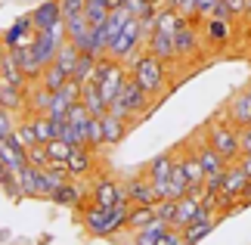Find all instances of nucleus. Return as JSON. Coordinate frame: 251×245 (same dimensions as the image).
I'll use <instances>...</instances> for the list:
<instances>
[{
    "instance_id": "2f4dec72",
    "label": "nucleus",
    "mask_w": 251,
    "mask_h": 245,
    "mask_svg": "<svg viewBox=\"0 0 251 245\" xmlns=\"http://www.w3.org/2000/svg\"><path fill=\"white\" fill-rule=\"evenodd\" d=\"M44 146H47V155H50V164H65V162H69V155H72V149H75L72 143L59 140V136H53V140L44 143Z\"/></svg>"
},
{
    "instance_id": "c9c22d12",
    "label": "nucleus",
    "mask_w": 251,
    "mask_h": 245,
    "mask_svg": "<svg viewBox=\"0 0 251 245\" xmlns=\"http://www.w3.org/2000/svg\"><path fill=\"white\" fill-rule=\"evenodd\" d=\"M127 13L130 16H140V19H146V16H152L158 9V0H127Z\"/></svg>"
},
{
    "instance_id": "6e6552de",
    "label": "nucleus",
    "mask_w": 251,
    "mask_h": 245,
    "mask_svg": "<svg viewBox=\"0 0 251 245\" xmlns=\"http://www.w3.org/2000/svg\"><path fill=\"white\" fill-rule=\"evenodd\" d=\"M72 180V174L65 164H47L41 168V186H37V199H50V195Z\"/></svg>"
},
{
    "instance_id": "4be33fe9",
    "label": "nucleus",
    "mask_w": 251,
    "mask_h": 245,
    "mask_svg": "<svg viewBox=\"0 0 251 245\" xmlns=\"http://www.w3.org/2000/svg\"><path fill=\"white\" fill-rule=\"evenodd\" d=\"M96 62H100V56H96V53H90V50H81L78 62H75V72H72V78H75L78 84L93 81V75H96Z\"/></svg>"
},
{
    "instance_id": "79ce46f5",
    "label": "nucleus",
    "mask_w": 251,
    "mask_h": 245,
    "mask_svg": "<svg viewBox=\"0 0 251 245\" xmlns=\"http://www.w3.org/2000/svg\"><path fill=\"white\" fill-rule=\"evenodd\" d=\"M224 174H226V171H217V174H208V177H205V190H208L211 195L220 192V186H224Z\"/></svg>"
},
{
    "instance_id": "c03bdc74",
    "label": "nucleus",
    "mask_w": 251,
    "mask_h": 245,
    "mask_svg": "<svg viewBox=\"0 0 251 245\" xmlns=\"http://www.w3.org/2000/svg\"><path fill=\"white\" fill-rule=\"evenodd\" d=\"M224 6L233 13V19H242L245 16V0H224Z\"/></svg>"
},
{
    "instance_id": "393cba45",
    "label": "nucleus",
    "mask_w": 251,
    "mask_h": 245,
    "mask_svg": "<svg viewBox=\"0 0 251 245\" xmlns=\"http://www.w3.org/2000/svg\"><path fill=\"white\" fill-rule=\"evenodd\" d=\"M171 227L168 220H161V218H155L149 223V227H143V230H137V236H133V245H158V236L165 233Z\"/></svg>"
},
{
    "instance_id": "9b49d317",
    "label": "nucleus",
    "mask_w": 251,
    "mask_h": 245,
    "mask_svg": "<svg viewBox=\"0 0 251 245\" xmlns=\"http://www.w3.org/2000/svg\"><path fill=\"white\" fill-rule=\"evenodd\" d=\"M146 50H149L152 56H158V59H165V62H174V59H177V47H174V31L155 28V31L146 37Z\"/></svg>"
},
{
    "instance_id": "49530a36",
    "label": "nucleus",
    "mask_w": 251,
    "mask_h": 245,
    "mask_svg": "<svg viewBox=\"0 0 251 245\" xmlns=\"http://www.w3.org/2000/svg\"><path fill=\"white\" fill-rule=\"evenodd\" d=\"M239 164H242V168H245V174L251 177V152H242V155H239Z\"/></svg>"
},
{
    "instance_id": "e433bc0d",
    "label": "nucleus",
    "mask_w": 251,
    "mask_h": 245,
    "mask_svg": "<svg viewBox=\"0 0 251 245\" xmlns=\"http://www.w3.org/2000/svg\"><path fill=\"white\" fill-rule=\"evenodd\" d=\"M65 118H69V124H72V127H84L87 121H90V118H93V112H90V109H87V106H84V103H75V106H72V109H69V115H65Z\"/></svg>"
},
{
    "instance_id": "3c124183",
    "label": "nucleus",
    "mask_w": 251,
    "mask_h": 245,
    "mask_svg": "<svg viewBox=\"0 0 251 245\" xmlns=\"http://www.w3.org/2000/svg\"><path fill=\"white\" fill-rule=\"evenodd\" d=\"M0 168H3V162H0Z\"/></svg>"
},
{
    "instance_id": "7c9ffc66",
    "label": "nucleus",
    "mask_w": 251,
    "mask_h": 245,
    "mask_svg": "<svg viewBox=\"0 0 251 245\" xmlns=\"http://www.w3.org/2000/svg\"><path fill=\"white\" fill-rule=\"evenodd\" d=\"M78 56H81V50H78V47H75L72 41H65V44L59 47V53H56V59H53V62L59 65L62 72H69V75H72V72H75V62H78Z\"/></svg>"
},
{
    "instance_id": "f8f14e48",
    "label": "nucleus",
    "mask_w": 251,
    "mask_h": 245,
    "mask_svg": "<svg viewBox=\"0 0 251 245\" xmlns=\"http://www.w3.org/2000/svg\"><path fill=\"white\" fill-rule=\"evenodd\" d=\"M127 183V199L130 205H155L158 202V195L155 190H152V180H149V174H137V177H130V180H124Z\"/></svg>"
},
{
    "instance_id": "09e8293b",
    "label": "nucleus",
    "mask_w": 251,
    "mask_h": 245,
    "mask_svg": "<svg viewBox=\"0 0 251 245\" xmlns=\"http://www.w3.org/2000/svg\"><path fill=\"white\" fill-rule=\"evenodd\" d=\"M3 56H6V47H3V37H0V65H3Z\"/></svg>"
},
{
    "instance_id": "8fccbe9b",
    "label": "nucleus",
    "mask_w": 251,
    "mask_h": 245,
    "mask_svg": "<svg viewBox=\"0 0 251 245\" xmlns=\"http://www.w3.org/2000/svg\"><path fill=\"white\" fill-rule=\"evenodd\" d=\"M245 93H248V96H251V84H248V87H245Z\"/></svg>"
},
{
    "instance_id": "a211bd4d",
    "label": "nucleus",
    "mask_w": 251,
    "mask_h": 245,
    "mask_svg": "<svg viewBox=\"0 0 251 245\" xmlns=\"http://www.w3.org/2000/svg\"><path fill=\"white\" fill-rule=\"evenodd\" d=\"M196 155H199V162H201V168H205L208 174H217V171H226V159L224 155H220L214 146H211L208 140L205 143H199V149H196Z\"/></svg>"
},
{
    "instance_id": "5701e85b",
    "label": "nucleus",
    "mask_w": 251,
    "mask_h": 245,
    "mask_svg": "<svg viewBox=\"0 0 251 245\" xmlns=\"http://www.w3.org/2000/svg\"><path fill=\"white\" fill-rule=\"evenodd\" d=\"M28 115H37V112H50V103H53V90H47V87H34V90H28Z\"/></svg>"
},
{
    "instance_id": "bb28decb",
    "label": "nucleus",
    "mask_w": 251,
    "mask_h": 245,
    "mask_svg": "<svg viewBox=\"0 0 251 245\" xmlns=\"http://www.w3.org/2000/svg\"><path fill=\"white\" fill-rule=\"evenodd\" d=\"M19 183H22V195H31V199H37V186H41V168H34V164H25V168L19 171Z\"/></svg>"
},
{
    "instance_id": "4c0bfd02",
    "label": "nucleus",
    "mask_w": 251,
    "mask_h": 245,
    "mask_svg": "<svg viewBox=\"0 0 251 245\" xmlns=\"http://www.w3.org/2000/svg\"><path fill=\"white\" fill-rule=\"evenodd\" d=\"M28 164H34V168H47L50 164V155H47V146L44 143H34V146H28Z\"/></svg>"
},
{
    "instance_id": "de8ad7c7",
    "label": "nucleus",
    "mask_w": 251,
    "mask_h": 245,
    "mask_svg": "<svg viewBox=\"0 0 251 245\" xmlns=\"http://www.w3.org/2000/svg\"><path fill=\"white\" fill-rule=\"evenodd\" d=\"M124 3H127V0H109V6H112V9H118V6H124Z\"/></svg>"
},
{
    "instance_id": "9d476101",
    "label": "nucleus",
    "mask_w": 251,
    "mask_h": 245,
    "mask_svg": "<svg viewBox=\"0 0 251 245\" xmlns=\"http://www.w3.org/2000/svg\"><path fill=\"white\" fill-rule=\"evenodd\" d=\"M224 118H229L236 127L251 124V96H248L245 90H239V93H233V96L226 100V106H224Z\"/></svg>"
},
{
    "instance_id": "aec40b11",
    "label": "nucleus",
    "mask_w": 251,
    "mask_h": 245,
    "mask_svg": "<svg viewBox=\"0 0 251 245\" xmlns=\"http://www.w3.org/2000/svg\"><path fill=\"white\" fill-rule=\"evenodd\" d=\"M50 202L65 205V208H81V205H84V190H81L75 180H69L65 186H59V190L50 195Z\"/></svg>"
},
{
    "instance_id": "423d86ee",
    "label": "nucleus",
    "mask_w": 251,
    "mask_h": 245,
    "mask_svg": "<svg viewBox=\"0 0 251 245\" xmlns=\"http://www.w3.org/2000/svg\"><path fill=\"white\" fill-rule=\"evenodd\" d=\"M90 195H93V202H96V205H105V208L130 202V199H127V183L112 180V177H102V180L90 190Z\"/></svg>"
},
{
    "instance_id": "f3484780",
    "label": "nucleus",
    "mask_w": 251,
    "mask_h": 245,
    "mask_svg": "<svg viewBox=\"0 0 251 245\" xmlns=\"http://www.w3.org/2000/svg\"><path fill=\"white\" fill-rule=\"evenodd\" d=\"M174 164H177V155H174V152H158L155 159H152V162L146 164L149 180H171Z\"/></svg>"
},
{
    "instance_id": "39448f33",
    "label": "nucleus",
    "mask_w": 251,
    "mask_h": 245,
    "mask_svg": "<svg viewBox=\"0 0 251 245\" xmlns=\"http://www.w3.org/2000/svg\"><path fill=\"white\" fill-rule=\"evenodd\" d=\"M34 34H37L34 19L31 16H22V19H16V22L9 25L0 37H3V47H6V50H19V47H31L34 44Z\"/></svg>"
},
{
    "instance_id": "58836bf2",
    "label": "nucleus",
    "mask_w": 251,
    "mask_h": 245,
    "mask_svg": "<svg viewBox=\"0 0 251 245\" xmlns=\"http://www.w3.org/2000/svg\"><path fill=\"white\" fill-rule=\"evenodd\" d=\"M168 6H174L183 19H199V0H165Z\"/></svg>"
},
{
    "instance_id": "412c9836",
    "label": "nucleus",
    "mask_w": 251,
    "mask_h": 245,
    "mask_svg": "<svg viewBox=\"0 0 251 245\" xmlns=\"http://www.w3.org/2000/svg\"><path fill=\"white\" fill-rule=\"evenodd\" d=\"M0 106L9 112H25L28 106V93L25 87H9V84H0Z\"/></svg>"
},
{
    "instance_id": "a19ab883",
    "label": "nucleus",
    "mask_w": 251,
    "mask_h": 245,
    "mask_svg": "<svg viewBox=\"0 0 251 245\" xmlns=\"http://www.w3.org/2000/svg\"><path fill=\"white\" fill-rule=\"evenodd\" d=\"M87 9V0H62V16L72 19V16H81Z\"/></svg>"
},
{
    "instance_id": "c85d7f7f",
    "label": "nucleus",
    "mask_w": 251,
    "mask_h": 245,
    "mask_svg": "<svg viewBox=\"0 0 251 245\" xmlns=\"http://www.w3.org/2000/svg\"><path fill=\"white\" fill-rule=\"evenodd\" d=\"M109 13H112L109 0H87V9H84V16L90 19V25H93V28L105 25V19H109Z\"/></svg>"
},
{
    "instance_id": "c756f323",
    "label": "nucleus",
    "mask_w": 251,
    "mask_h": 245,
    "mask_svg": "<svg viewBox=\"0 0 251 245\" xmlns=\"http://www.w3.org/2000/svg\"><path fill=\"white\" fill-rule=\"evenodd\" d=\"M69 78H72L69 72H62V68L56 65V62H50V65H47L44 72H41V84L47 87V90H59V87L69 81Z\"/></svg>"
},
{
    "instance_id": "0eeeda50",
    "label": "nucleus",
    "mask_w": 251,
    "mask_h": 245,
    "mask_svg": "<svg viewBox=\"0 0 251 245\" xmlns=\"http://www.w3.org/2000/svg\"><path fill=\"white\" fill-rule=\"evenodd\" d=\"M28 146L19 140V134L13 131L6 136V140H0V162H3V168H9V171H22L25 164H28Z\"/></svg>"
},
{
    "instance_id": "f257e3e1",
    "label": "nucleus",
    "mask_w": 251,
    "mask_h": 245,
    "mask_svg": "<svg viewBox=\"0 0 251 245\" xmlns=\"http://www.w3.org/2000/svg\"><path fill=\"white\" fill-rule=\"evenodd\" d=\"M127 218H130V202L112 205V208L93 202L90 208L84 211V227H87L90 236H115V233H121L127 227Z\"/></svg>"
},
{
    "instance_id": "72a5a7b5",
    "label": "nucleus",
    "mask_w": 251,
    "mask_h": 245,
    "mask_svg": "<svg viewBox=\"0 0 251 245\" xmlns=\"http://www.w3.org/2000/svg\"><path fill=\"white\" fill-rule=\"evenodd\" d=\"M214 227H217V220H192L189 227L183 230V236H186V242H189V245H196L199 239H205Z\"/></svg>"
},
{
    "instance_id": "ddd939ff",
    "label": "nucleus",
    "mask_w": 251,
    "mask_h": 245,
    "mask_svg": "<svg viewBox=\"0 0 251 245\" xmlns=\"http://www.w3.org/2000/svg\"><path fill=\"white\" fill-rule=\"evenodd\" d=\"M93 152H96V149H90V146H75V149H72L69 162H65V168H69L72 180L87 177V174L93 171Z\"/></svg>"
},
{
    "instance_id": "a18cd8bd",
    "label": "nucleus",
    "mask_w": 251,
    "mask_h": 245,
    "mask_svg": "<svg viewBox=\"0 0 251 245\" xmlns=\"http://www.w3.org/2000/svg\"><path fill=\"white\" fill-rule=\"evenodd\" d=\"M239 136H242V152H251V124L239 127Z\"/></svg>"
},
{
    "instance_id": "7ed1b4c3",
    "label": "nucleus",
    "mask_w": 251,
    "mask_h": 245,
    "mask_svg": "<svg viewBox=\"0 0 251 245\" xmlns=\"http://www.w3.org/2000/svg\"><path fill=\"white\" fill-rule=\"evenodd\" d=\"M127 68H130L133 81H140L152 96H161V90H165V59H158V56H152L146 50V53H140Z\"/></svg>"
},
{
    "instance_id": "f704fd0d",
    "label": "nucleus",
    "mask_w": 251,
    "mask_h": 245,
    "mask_svg": "<svg viewBox=\"0 0 251 245\" xmlns=\"http://www.w3.org/2000/svg\"><path fill=\"white\" fill-rule=\"evenodd\" d=\"M16 134H19V140H22L25 146L41 143V140H37V131H34V118H31V115H25V118L16 124Z\"/></svg>"
},
{
    "instance_id": "dca6fc26",
    "label": "nucleus",
    "mask_w": 251,
    "mask_h": 245,
    "mask_svg": "<svg viewBox=\"0 0 251 245\" xmlns=\"http://www.w3.org/2000/svg\"><path fill=\"white\" fill-rule=\"evenodd\" d=\"M28 75L22 72V65L16 59V50H6L3 56V65H0V84H9V87H25Z\"/></svg>"
},
{
    "instance_id": "4468645a",
    "label": "nucleus",
    "mask_w": 251,
    "mask_h": 245,
    "mask_svg": "<svg viewBox=\"0 0 251 245\" xmlns=\"http://www.w3.org/2000/svg\"><path fill=\"white\" fill-rule=\"evenodd\" d=\"M102 118V134H105V146H118L124 136H127V131H130V124L133 121H127V118H118V115H112V112H105V115H100Z\"/></svg>"
},
{
    "instance_id": "a878e982",
    "label": "nucleus",
    "mask_w": 251,
    "mask_h": 245,
    "mask_svg": "<svg viewBox=\"0 0 251 245\" xmlns=\"http://www.w3.org/2000/svg\"><path fill=\"white\" fill-rule=\"evenodd\" d=\"M16 59H19V65H22V72L28 78H41L44 65H41V59H37L34 47H19V50H16Z\"/></svg>"
},
{
    "instance_id": "37998d69",
    "label": "nucleus",
    "mask_w": 251,
    "mask_h": 245,
    "mask_svg": "<svg viewBox=\"0 0 251 245\" xmlns=\"http://www.w3.org/2000/svg\"><path fill=\"white\" fill-rule=\"evenodd\" d=\"M217 6H220V0H199V19H211Z\"/></svg>"
},
{
    "instance_id": "b1692460",
    "label": "nucleus",
    "mask_w": 251,
    "mask_h": 245,
    "mask_svg": "<svg viewBox=\"0 0 251 245\" xmlns=\"http://www.w3.org/2000/svg\"><path fill=\"white\" fill-rule=\"evenodd\" d=\"M158 214H155V205H130V218H127V227L137 233L143 227H149L152 220H155Z\"/></svg>"
},
{
    "instance_id": "6ab92c4d",
    "label": "nucleus",
    "mask_w": 251,
    "mask_h": 245,
    "mask_svg": "<svg viewBox=\"0 0 251 245\" xmlns=\"http://www.w3.org/2000/svg\"><path fill=\"white\" fill-rule=\"evenodd\" d=\"M81 103L93 115H105V112H109V103H105V96H102V90H100V84H96V81H87L81 87Z\"/></svg>"
},
{
    "instance_id": "473e14b6",
    "label": "nucleus",
    "mask_w": 251,
    "mask_h": 245,
    "mask_svg": "<svg viewBox=\"0 0 251 245\" xmlns=\"http://www.w3.org/2000/svg\"><path fill=\"white\" fill-rule=\"evenodd\" d=\"M205 34H208V41L224 44L226 37H229V19H217V16L205 19Z\"/></svg>"
},
{
    "instance_id": "f03ea898",
    "label": "nucleus",
    "mask_w": 251,
    "mask_h": 245,
    "mask_svg": "<svg viewBox=\"0 0 251 245\" xmlns=\"http://www.w3.org/2000/svg\"><path fill=\"white\" fill-rule=\"evenodd\" d=\"M205 131H208V143L214 146V149L224 155L229 164L239 162V155H242V136H239V127L233 121H229V118L211 121Z\"/></svg>"
},
{
    "instance_id": "20e7f679",
    "label": "nucleus",
    "mask_w": 251,
    "mask_h": 245,
    "mask_svg": "<svg viewBox=\"0 0 251 245\" xmlns=\"http://www.w3.org/2000/svg\"><path fill=\"white\" fill-rule=\"evenodd\" d=\"M121 100L130 112V121H140V115H149L152 106H155L152 103V93L140 81H133V78H127V84H124V90H121Z\"/></svg>"
},
{
    "instance_id": "ea45409f",
    "label": "nucleus",
    "mask_w": 251,
    "mask_h": 245,
    "mask_svg": "<svg viewBox=\"0 0 251 245\" xmlns=\"http://www.w3.org/2000/svg\"><path fill=\"white\" fill-rule=\"evenodd\" d=\"M13 115H16V112H9V109H3V106H0V140H6V136L16 131L19 118H13Z\"/></svg>"
},
{
    "instance_id": "2eb2a0df",
    "label": "nucleus",
    "mask_w": 251,
    "mask_h": 245,
    "mask_svg": "<svg viewBox=\"0 0 251 245\" xmlns=\"http://www.w3.org/2000/svg\"><path fill=\"white\" fill-rule=\"evenodd\" d=\"M31 19H34V28L41 31V28H50V25H56V22H62V0H44L41 6L31 13Z\"/></svg>"
},
{
    "instance_id": "cd10ccee",
    "label": "nucleus",
    "mask_w": 251,
    "mask_h": 245,
    "mask_svg": "<svg viewBox=\"0 0 251 245\" xmlns=\"http://www.w3.org/2000/svg\"><path fill=\"white\" fill-rule=\"evenodd\" d=\"M180 159H183V168H186V180H189V186H205L208 171L201 168L199 155H180Z\"/></svg>"
},
{
    "instance_id": "1a4fd4ad",
    "label": "nucleus",
    "mask_w": 251,
    "mask_h": 245,
    "mask_svg": "<svg viewBox=\"0 0 251 245\" xmlns=\"http://www.w3.org/2000/svg\"><path fill=\"white\" fill-rule=\"evenodd\" d=\"M199 44H201V37H199V31H196V25H192V19H189V22H183L177 31H174L177 59H192V56L199 53Z\"/></svg>"
}]
</instances>
